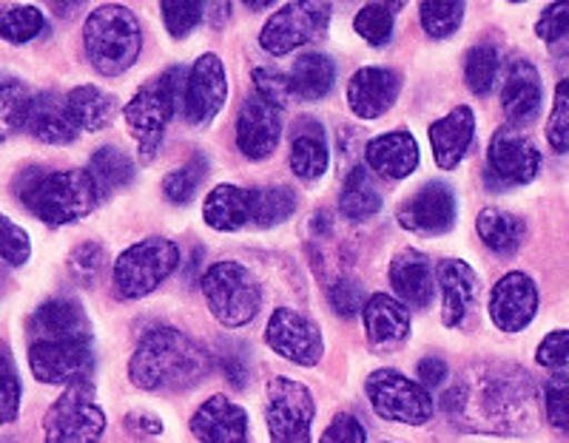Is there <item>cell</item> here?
Instances as JSON below:
<instances>
[{
    "label": "cell",
    "mask_w": 569,
    "mask_h": 443,
    "mask_svg": "<svg viewBox=\"0 0 569 443\" xmlns=\"http://www.w3.org/2000/svg\"><path fill=\"white\" fill-rule=\"evenodd\" d=\"M253 91L257 94H262L266 100H271L273 105H279V109H284L288 105V100H291V78L288 74H282V71L277 69H268V66H259V69H253Z\"/></svg>",
    "instance_id": "51"
},
{
    "label": "cell",
    "mask_w": 569,
    "mask_h": 443,
    "mask_svg": "<svg viewBox=\"0 0 569 443\" xmlns=\"http://www.w3.org/2000/svg\"><path fill=\"white\" fill-rule=\"evenodd\" d=\"M103 432L106 412L91 379L66 386L43 417V443H100Z\"/></svg>",
    "instance_id": "8"
},
{
    "label": "cell",
    "mask_w": 569,
    "mask_h": 443,
    "mask_svg": "<svg viewBox=\"0 0 569 443\" xmlns=\"http://www.w3.org/2000/svg\"><path fill=\"white\" fill-rule=\"evenodd\" d=\"M538 304L541 299H538V284L532 282V276H527L525 270H510L492 284L487 310H490V322L501 333H521L536 319Z\"/></svg>",
    "instance_id": "17"
},
{
    "label": "cell",
    "mask_w": 569,
    "mask_h": 443,
    "mask_svg": "<svg viewBox=\"0 0 569 443\" xmlns=\"http://www.w3.org/2000/svg\"><path fill=\"white\" fill-rule=\"evenodd\" d=\"M34 94L18 80L0 85V142L12 140L14 134L29 125V111H32Z\"/></svg>",
    "instance_id": "36"
},
{
    "label": "cell",
    "mask_w": 569,
    "mask_h": 443,
    "mask_svg": "<svg viewBox=\"0 0 569 443\" xmlns=\"http://www.w3.org/2000/svg\"><path fill=\"white\" fill-rule=\"evenodd\" d=\"M228 100L226 66L217 54H200L188 69L186 91H182V114L191 125H208Z\"/></svg>",
    "instance_id": "15"
},
{
    "label": "cell",
    "mask_w": 569,
    "mask_h": 443,
    "mask_svg": "<svg viewBox=\"0 0 569 443\" xmlns=\"http://www.w3.org/2000/svg\"><path fill=\"white\" fill-rule=\"evenodd\" d=\"M20 399H23V384H20L12 350L7 341H0V426L18 421Z\"/></svg>",
    "instance_id": "42"
},
{
    "label": "cell",
    "mask_w": 569,
    "mask_h": 443,
    "mask_svg": "<svg viewBox=\"0 0 569 443\" xmlns=\"http://www.w3.org/2000/svg\"><path fill=\"white\" fill-rule=\"evenodd\" d=\"M282 111L257 91L246 97L237 114V148L246 160L262 162L277 151L282 140Z\"/></svg>",
    "instance_id": "16"
},
{
    "label": "cell",
    "mask_w": 569,
    "mask_h": 443,
    "mask_svg": "<svg viewBox=\"0 0 569 443\" xmlns=\"http://www.w3.org/2000/svg\"><path fill=\"white\" fill-rule=\"evenodd\" d=\"M543 412L552 430L569 432V375H552L543 384Z\"/></svg>",
    "instance_id": "48"
},
{
    "label": "cell",
    "mask_w": 569,
    "mask_h": 443,
    "mask_svg": "<svg viewBox=\"0 0 569 443\" xmlns=\"http://www.w3.org/2000/svg\"><path fill=\"white\" fill-rule=\"evenodd\" d=\"M401 74L388 66H365L348 80V105L359 120H379L396 105Z\"/></svg>",
    "instance_id": "19"
},
{
    "label": "cell",
    "mask_w": 569,
    "mask_h": 443,
    "mask_svg": "<svg viewBox=\"0 0 569 443\" xmlns=\"http://www.w3.org/2000/svg\"><path fill=\"white\" fill-rule=\"evenodd\" d=\"M29 333H32V341L91 339L83 304L69 299V295H58V299H49V302L40 304L32 319H29Z\"/></svg>",
    "instance_id": "28"
},
{
    "label": "cell",
    "mask_w": 569,
    "mask_h": 443,
    "mask_svg": "<svg viewBox=\"0 0 569 443\" xmlns=\"http://www.w3.org/2000/svg\"><path fill=\"white\" fill-rule=\"evenodd\" d=\"M266 344L279 355L299 366H317L325 355V335L317 322L291 308H277L268 319Z\"/></svg>",
    "instance_id": "14"
},
{
    "label": "cell",
    "mask_w": 569,
    "mask_h": 443,
    "mask_svg": "<svg viewBox=\"0 0 569 443\" xmlns=\"http://www.w3.org/2000/svg\"><path fill=\"white\" fill-rule=\"evenodd\" d=\"M476 231H479L481 242L498 256H516L518 248L527 239L525 219L505 211V208H485L476 217Z\"/></svg>",
    "instance_id": "31"
},
{
    "label": "cell",
    "mask_w": 569,
    "mask_h": 443,
    "mask_svg": "<svg viewBox=\"0 0 569 443\" xmlns=\"http://www.w3.org/2000/svg\"><path fill=\"white\" fill-rule=\"evenodd\" d=\"M202 295L213 319L228 330L248 328L262 308V290L253 273L231 259L213 262L202 273Z\"/></svg>",
    "instance_id": "6"
},
{
    "label": "cell",
    "mask_w": 569,
    "mask_h": 443,
    "mask_svg": "<svg viewBox=\"0 0 569 443\" xmlns=\"http://www.w3.org/2000/svg\"><path fill=\"white\" fill-rule=\"evenodd\" d=\"M436 284L441 293V322L445 328H459L479 299V273L465 259H441L436 268Z\"/></svg>",
    "instance_id": "21"
},
{
    "label": "cell",
    "mask_w": 569,
    "mask_h": 443,
    "mask_svg": "<svg viewBox=\"0 0 569 443\" xmlns=\"http://www.w3.org/2000/svg\"><path fill=\"white\" fill-rule=\"evenodd\" d=\"M399 225L419 236H441L456 225V197L445 182H427L396 213Z\"/></svg>",
    "instance_id": "18"
},
{
    "label": "cell",
    "mask_w": 569,
    "mask_h": 443,
    "mask_svg": "<svg viewBox=\"0 0 569 443\" xmlns=\"http://www.w3.org/2000/svg\"><path fill=\"white\" fill-rule=\"evenodd\" d=\"M297 211V191L291 185L257 188V208H253V225L273 228L282 225Z\"/></svg>",
    "instance_id": "39"
},
{
    "label": "cell",
    "mask_w": 569,
    "mask_h": 443,
    "mask_svg": "<svg viewBox=\"0 0 569 443\" xmlns=\"http://www.w3.org/2000/svg\"><path fill=\"white\" fill-rule=\"evenodd\" d=\"M421 151L419 142L410 131H388V134H379L365 145V162H368L370 171L382 177V180H408L419 168Z\"/></svg>",
    "instance_id": "24"
},
{
    "label": "cell",
    "mask_w": 569,
    "mask_h": 443,
    "mask_svg": "<svg viewBox=\"0 0 569 443\" xmlns=\"http://www.w3.org/2000/svg\"><path fill=\"white\" fill-rule=\"evenodd\" d=\"M18 197L29 213L52 228L89 217L103 200L89 168H69V171L29 168L18 180Z\"/></svg>",
    "instance_id": "3"
},
{
    "label": "cell",
    "mask_w": 569,
    "mask_h": 443,
    "mask_svg": "<svg viewBox=\"0 0 569 443\" xmlns=\"http://www.w3.org/2000/svg\"><path fill=\"white\" fill-rule=\"evenodd\" d=\"M162 27L171 38H188L200 27V20L206 18V7L202 3H186V0H171L160 7Z\"/></svg>",
    "instance_id": "46"
},
{
    "label": "cell",
    "mask_w": 569,
    "mask_h": 443,
    "mask_svg": "<svg viewBox=\"0 0 569 443\" xmlns=\"http://www.w3.org/2000/svg\"><path fill=\"white\" fill-rule=\"evenodd\" d=\"M66 103H69L74 125L80 131H89V134H98V131L109 129L117 114V100L109 91L98 89V85H78V89H71L66 94Z\"/></svg>",
    "instance_id": "32"
},
{
    "label": "cell",
    "mask_w": 569,
    "mask_h": 443,
    "mask_svg": "<svg viewBox=\"0 0 569 443\" xmlns=\"http://www.w3.org/2000/svg\"><path fill=\"white\" fill-rule=\"evenodd\" d=\"M213 359L200 341L177 328H154L142 335L129 361V379L146 392H182L211 373Z\"/></svg>",
    "instance_id": "2"
},
{
    "label": "cell",
    "mask_w": 569,
    "mask_h": 443,
    "mask_svg": "<svg viewBox=\"0 0 569 443\" xmlns=\"http://www.w3.org/2000/svg\"><path fill=\"white\" fill-rule=\"evenodd\" d=\"M291 91L302 100H322L337 85V66L325 52H305L291 69Z\"/></svg>",
    "instance_id": "33"
},
{
    "label": "cell",
    "mask_w": 569,
    "mask_h": 443,
    "mask_svg": "<svg viewBox=\"0 0 569 443\" xmlns=\"http://www.w3.org/2000/svg\"><path fill=\"white\" fill-rule=\"evenodd\" d=\"M89 174L98 182L100 197H109L111 191H120V188H126L134 180V162L120 148L103 145L91 154Z\"/></svg>",
    "instance_id": "35"
},
{
    "label": "cell",
    "mask_w": 569,
    "mask_h": 443,
    "mask_svg": "<svg viewBox=\"0 0 569 443\" xmlns=\"http://www.w3.org/2000/svg\"><path fill=\"white\" fill-rule=\"evenodd\" d=\"M253 208H257V188L222 182L202 202V219L211 231L233 233L253 225Z\"/></svg>",
    "instance_id": "27"
},
{
    "label": "cell",
    "mask_w": 569,
    "mask_h": 443,
    "mask_svg": "<svg viewBox=\"0 0 569 443\" xmlns=\"http://www.w3.org/2000/svg\"><path fill=\"white\" fill-rule=\"evenodd\" d=\"M445 412L459 430L525 435L536 426V386L516 364H476L447 390Z\"/></svg>",
    "instance_id": "1"
},
{
    "label": "cell",
    "mask_w": 569,
    "mask_h": 443,
    "mask_svg": "<svg viewBox=\"0 0 569 443\" xmlns=\"http://www.w3.org/2000/svg\"><path fill=\"white\" fill-rule=\"evenodd\" d=\"M339 211L350 222H365V219L382 211V193L370 180L368 165L350 168V174L345 177L342 193H339Z\"/></svg>",
    "instance_id": "34"
},
{
    "label": "cell",
    "mask_w": 569,
    "mask_h": 443,
    "mask_svg": "<svg viewBox=\"0 0 569 443\" xmlns=\"http://www.w3.org/2000/svg\"><path fill=\"white\" fill-rule=\"evenodd\" d=\"M220 366H222V373H226L228 384H233L237 390H242L248 381V364L246 359H242L240 350H226V353L220 355Z\"/></svg>",
    "instance_id": "55"
},
{
    "label": "cell",
    "mask_w": 569,
    "mask_h": 443,
    "mask_svg": "<svg viewBox=\"0 0 569 443\" xmlns=\"http://www.w3.org/2000/svg\"><path fill=\"white\" fill-rule=\"evenodd\" d=\"M46 29V18L38 7H7L0 12V38L9 43H29Z\"/></svg>",
    "instance_id": "44"
},
{
    "label": "cell",
    "mask_w": 569,
    "mask_h": 443,
    "mask_svg": "<svg viewBox=\"0 0 569 443\" xmlns=\"http://www.w3.org/2000/svg\"><path fill=\"white\" fill-rule=\"evenodd\" d=\"M330 165V148L328 134L317 120L297 122L291 142V171L297 180L302 182H317L325 177Z\"/></svg>",
    "instance_id": "30"
},
{
    "label": "cell",
    "mask_w": 569,
    "mask_h": 443,
    "mask_svg": "<svg viewBox=\"0 0 569 443\" xmlns=\"http://www.w3.org/2000/svg\"><path fill=\"white\" fill-rule=\"evenodd\" d=\"M390 288L408 310H425L436 295V273L430 259L416 248H405L390 262Z\"/></svg>",
    "instance_id": "23"
},
{
    "label": "cell",
    "mask_w": 569,
    "mask_h": 443,
    "mask_svg": "<svg viewBox=\"0 0 569 443\" xmlns=\"http://www.w3.org/2000/svg\"><path fill=\"white\" fill-rule=\"evenodd\" d=\"M447 361L439 359V355H427V359L419 361V366H416V375H419V384L425 386V390H439V386H445L447 381Z\"/></svg>",
    "instance_id": "54"
},
{
    "label": "cell",
    "mask_w": 569,
    "mask_h": 443,
    "mask_svg": "<svg viewBox=\"0 0 569 443\" xmlns=\"http://www.w3.org/2000/svg\"><path fill=\"white\" fill-rule=\"evenodd\" d=\"M32 256V239L12 219L0 213V259L12 268H23Z\"/></svg>",
    "instance_id": "49"
},
{
    "label": "cell",
    "mask_w": 569,
    "mask_h": 443,
    "mask_svg": "<svg viewBox=\"0 0 569 443\" xmlns=\"http://www.w3.org/2000/svg\"><path fill=\"white\" fill-rule=\"evenodd\" d=\"M313 417H317V404L302 381L288 375L268 381L266 424L271 443H311Z\"/></svg>",
    "instance_id": "10"
},
{
    "label": "cell",
    "mask_w": 569,
    "mask_h": 443,
    "mask_svg": "<svg viewBox=\"0 0 569 443\" xmlns=\"http://www.w3.org/2000/svg\"><path fill=\"white\" fill-rule=\"evenodd\" d=\"M365 322V335H368V344L376 353H390V350L405 348V341L410 339V310L388 293H373L368 295L362 310Z\"/></svg>",
    "instance_id": "20"
},
{
    "label": "cell",
    "mask_w": 569,
    "mask_h": 443,
    "mask_svg": "<svg viewBox=\"0 0 569 443\" xmlns=\"http://www.w3.org/2000/svg\"><path fill=\"white\" fill-rule=\"evenodd\" d=\"M330 12V3H288L268 18L259 32V46L273 58L297 52L325 32Z\"/></svg>",
    "instance_id": "12"
},
{
    "label": "cell",
    "mask_w": 569,
    "mask_h": 443,
    "mask_svg": "<svg viewBox=\"0 0 569 443\" xmlns=\"http://www.w3.org/2000/svg\"><path fill=\"white\" fill-rule=\"evenodd\" d=\"M541 74L530 60H512L501 85V109L512 125H527L541 111Z\"/></svg>",
    "instance_id": "26"
},
{
    "label": "cell",
    "mask_w": 569,
    "mask_h": 443,
    "mask_svg": "<svg viewBox=\"0 0 569 443\" xmlns=\"http://www.w3.org/2000/svg\"><path fill=\"white\" fill-rule=\"evenodd\" d=\"M536 361L547 370H563L569 366V330H552L543 335L536 350Z\"/></svg>",
    "instance_id": "53"
},
{
    "label": "cell",
    "mask_w": 569,
    "mask_h": 443,
    "mask_svg": "<svg viewBox=\"0 0 569 443\" xmlns=\"http://www.w3.org/2000/svg\"><path fill=\"white\" fill-rule=\"evenodd\" d=\"M401 9V3H370L362 7L353 18L356 34L370 43L373 49H385V46L393 40L396 29V12Z\"/></svg>",
    "instance_id": "37"
},
{
    "label": "cell",
    "mask_w": 569,
    "mask_h": 443,
    "mask_svg": "<svg viewBox=\"0 0 569 443\" xmlns=\"http://www.w3.org/2000/svg\"><path fill=\"white\" fill-rule=\"evenodd\" d=\"M467 7L459 3V0H427L419 7V20L421 29H425L427 38L433 40H445L450 34L459 32L461 20H465Z\"/></svg>",
    "instance_id": "40"
},
{
    "label": "cell",
    "mask_w": 569,
    "mask_h": 443,
    "mask_svg": "<svg viewBox=\"0 0 569 443\" xmlns=\"http://www.w3.org/2000/svg\"><path fill=\"white\" fill-rule=\"evenodd\" d=\"M365 395L379 417L405 426H425L436 415V401L419 381L399 370H373L365 381Z\"/></svg>",
    "instance_id": "9"
},
{
    "label": "cell",
    "mask_w": 569,
    "mask_h": 443,
    "mask_svg": "<svg viewBox=\"0 0 569 443\" xmlns=\"http://www.w3.org/2000/svg\"><path fill=\"white\" fill-rule=\"evenodd\" d=\"M328 299L339 319H356L365 310V302H368V295L362 293L359 282H353V279H337L330 284Z\"/></svg>",
    "instance_id": "50"
},
{
    "label": "cell",
    "mask_w": 569,
    "mask_h": 443,
    "mask_svg": "<svg viewBox=\"0 0 569 443\" xmlns=\"http://www.w3.org/2000/svg\"><path fill=\"white\" fill-rule=\"evenodd\" d=\"M180 248L166 236H149L126 248L114 262V290L126 302L154 293L180 268Z\"/></svg>",
    "instance_id": "7"
},
{
    "label": "cell",
    "mask_w": 569,
    "mask_h": 443,
    "mask_svg": "<svg viewBox=\"0 0 569 443\" xmlns=\"http://www.w3.org/2000/svg\"><path fill=\"white\" fill-rule=\"evenodd\" d=\"M427 137H430L436 165L445 168V171H456L470 151L472 137H476V111L470 105H456L450 114L430 125Z\"/></svg>",
    "instance_id": "25"
},
{
    "label": "cell",
    "mask_w": 569,
    "mask_h": 443,
    "mask_svg": "<svg viewBox=\"0 0 569 443\" xmlns=\"http://www.w3.org/2000/svg\"><path fill=\"white\" fill-rule=\"evenodd\" d=\"M186 80V66H171L169 71H162L160 78H154L151 83L142 85L129 103H126V125H129L131 137L137 140V154H140V160L146 162V165L154 162L171 117H174L177 111H182Z\"/></svg>",
    "instance_id": "5"
},
{
    "label": "cell",
    "mask_w": 569,
    "mask_h": 443,
    "mask_svg": "<svg viewBox=\"0 0 569 443\" xmlns=\"http://www.w3.org/2000/svg\"><path fill=\"white\" fill-rule=\"evenodd\" d=\"M536 34L543 40L552 58H569V0L550 3L538 14Z\"/></svg>",
    "instance_id": "41"
},
{
    "label": "cell",
    "mask_w": 569,
    "mask_h": 443,
    "mask_svg": "<svg viewBox=\"0 0 569 443\" xmlns=\"http://www.w3.org/2000/svg\"><path fill=\"white\" fill-rule=\"evenodd\" d=\"M498 71H501V54H498L496 46L479 43L472 46L465 60V80L467 89L476 97H487L496 89Z\"/></svg>",
    "instance_id": "38"
},
{
    "label": "cell",
    "mask_w": 569,
    "mask_h": 443,
    "mask_svg": "<svg viewBox=\"0 0 569 443\" xmlns=\"http://www.w3.org/2000/svg\"><path fill=\"white\" fill-rule=\"evenodd\" d=\"M319 443H368V432L353 412H337L333 421L325 426Z\"/></svg>",
    "instance_id": "52"
},
{
    "label": "cell",
    "mask_w": 569,
    "mask_h": 443,
    "mask_svg": "<svg viewBox=\"0 0 569 443\" xmlns=\"http://www.w3.org/2000/svg\"><path fill=\"white\" fill-rule=\"evenodd\" d=\"M126 430L131 432V435H146V437H154L162 432V421L157 415H151V412H142V410H134L126 415Z\"/></svg>",
    "instance_id": "56"
},
{
    "label": "cell",
    "mask_w": 569,
    "mask_h": 443,
    "mask_svg": "<svg viewBox=\"0 0 569 443\" xmlns=\"http://www.w3.org/2000/svg\"><path fill=\"white\" fill-rule=\"evenodd\" d=\"M541 171V151L516 125H501L487 145V180L498 185H530Z\"/></svg>",
    "instance_id": "13"
},
{
    "label": "cell",
    "mask_w": 569,
    "mask_h": 443,
    "mask_svg": "<svg viewBox=\"0 0 569 443\" xmlns=\"http://www.w3.org/2000/svg\"><path fill=\"white\" fill-rule=\"evenodd\" d=\"M27 131L38 142H46V145H69V142L78 140L80 129L71 120L66 94H58V91L34 94Z\"/></svg>",
    "instance_id": "29"
},
{
    "label": "cell",
    "mask_w": 569,
    "mask_h": 443,
    "mask_svg": "<svg viewBox=\"0 0 569 443\" xmlns=\"http://www.w3.org/2000/svg\"><path fill=\"white\" fill-rule=\"evenodd\" d=\"M86 58L103 78L126 74L142 54V27L137 14L120 3L91 9L83 27Z\"/></svg>",
    "instance_id": "4"
},
{
    "label": "cell",
    "mask_w": 569,
    "mask_h": 443,
    "mask_svg": "<svg viewBox=\"0 0 569 443\" xmlns=\"http://www.w3.org/2000/svg\"><path fill=\"white\" fill-rule=\"evenodd\" d=\"M103 264H106L103 244L83 242V244H78L74 251H71L69 273H71V279H74V282H80V284H86V288H91V284L98 282Z\"/></svg>",
    "instance_id": "47"
},
{
    "label": "cell",
    "mask_w": 569,
    "mask_h": 443,
    "mask_svg": "<svg viewBox=\"0 0 569 443\" xmlns=\"http://www.w3.org/2000/svg\"><path fill=\"white\" fill-rule=\"evenodd\" d=\"M547 142L556 154H569V78L556 85L552 111L547 117Z\"/></svg>",
    "instance_id": "45"
},
{
    "label": "cell",
    "mask_w": 569,
    "mask_h": 443,
    "mask_svg": "<svg viewBox=\"0 0 569 443\" xmlns=\"http://www.w3.org/2000/svg\"><path fill=\"white\" fill-rule=\"evenodd\" d=\"M188 426L200 443H248V412L228 395L202 401Z\"/></svg>",
    "instance_id": "22"
},
{
    "label": "cell",
    "mask_w": 569,
    "mask_h": 443,
    "mask_svg": "<svg viewBox=\"0 0 569 443\" xmlns=\"http://www.w3.org/2000/svg\"><path fill=\"white\" fill-rule=\"evenodd\" d=\"M206 174H208L206 154H194L186 165H180L177 171H171V174L162 180V191H166V197H169L171 202L186 205V202L194 200L197 188L202 185Z\"/></svg>",
    "instance_id": "43"
},
{
    "label": "cell",
    "mask_w": 569,
    "mask_h": 443,
    "mask_svg": "<svg viewBox=\"0 0 569 443\" xmlns=\"http://www.w3.org/2000/svg\"><path fill=\"white\" fill-rule=\"evenodd\" d=\"M29 366L40 384H78L94 370L91 339H40L29 344Z\"/></svg>",
    "instance_id": "11"
}]
</instances>
